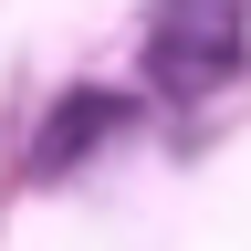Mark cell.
<instances>
[{"label": "cell", "instance_id": "obj_1", "mask_svg": "<svg viewBox=\"0 0 251 251\" xmlns=\"http://www.w3.org/2000/svg\"><path fill=\"white\" fill-rule=\"evenodd\" d=\"M251 52V0H157L147 21V74L157 94H220Z\"/></svg>", "mask_w": 251, "mask_h": 251}, {"label": "cell", "instance_id": "obj_2", "mask_svg": "<svg viewBox=\"0 0 251 251\" xmlns=\"http://www.w3.org/2000/svg\"><path fill=\"white\" fill-rule=\"evenodd\" d=\"M105 126H126V105H115V94H63V105H52V126H42V157H31V168H74V157L94 147V136H105Z\"/></svg>", "mask_w": 251, "mask_h": 251}]
</instances>
